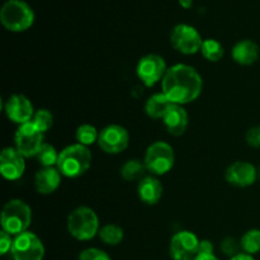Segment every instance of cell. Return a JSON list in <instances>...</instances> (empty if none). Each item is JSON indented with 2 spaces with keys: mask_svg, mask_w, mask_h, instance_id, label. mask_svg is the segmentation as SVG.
I'll return each instance as SVG.
<instances>
[{
  "mask_svg": "<svg viewBox=\"0 0 260 260\" xmlns=\"http://www.w3.org/2000/svg\"><path fill=\"white\" fill-rule=\"evenodd\" d=\"M230 260H255V259H254V256L250 255V254L240 253V254H238V255L230 258Z\"/></svg>",
  "mask_w": 260,
  "mask_h": 260,
  "instance_id": "836d02e7",
  "label": "cell"
},
{
  "mask_svg": "<svg viewBox=\"0 0 260 260\" xmlns=\"http://www.w3.org/2000/svg\"><path fill=\"white\" fill-rule=\"evenodd\" d=\"M58 157H60V152H57L53 145L46 144V142L36 155V159L43 168L57 167Z\"/></svg>",
  "mask_w": 260,
  "mask_h": 260,
  "instance_id": "d4e9b609",
  "label": "cell"
},
{
  "mask_svg": "<svg viewBox=\"0 0 260 260\" xmlns=\"http://www.w3.org/2000/svg\"><path fill=\"white\" fill-rule=\"evenodd\" d=\"M147 172L145 162L139 159H131L127 160L121 168V177L123 178L126 182H134V180L144 178V174Z\"/></svg>",
  "mask_w": 260,
  "mask_h": 260,
  "instance_id": "44dd1931",
  "label": "cell"
},
{
  "mask_svg": "<svg viewBox=\"0 0 260 260\" xmlns=\"http://www.w3.org/2000/svg\"><path fill=\"white\" fill-rule=\"evenodd\" d=\"M170 43L183 55H194L202 48L203 40L200 32L189 24H178L170 33Z\"/></svg>",
  "mask_w": 260,
  "mask_h": 260,
  "instance_id": "ba28073f",
  "label": "cell"
},
{
  "mask_svg": "<svg viewBox=\"0 0 260 260\" xmlns=\"http://www.w3.org/2000/svg\"><path fill=\"white\" fill-rule=\"evenodd\" d=\"M201 53L210 62H218L225 55V48H223V45L220 41L207 38V40L203 41Z\"/></svg>",
  "mask_w": 260,
  "mask_h": 260,
  "instance_id": "603a6c76",
  "label": "cell"
},
{
  "mask_svg": "<svg viewBox=\"0 0 260 260\" xmlns=\"http://www.w3.org/2000/svg\"><path fill=\"white\" fill-rule=\"evenodd\" d=\"M15 149L24 157H36L37 152L42 147L43 134L38 131L32 122L20 124L14 136Z\"/></svg>",
  "mask_w": 260,
  "mask_h": 260,
  "instance_id": "30bf717a",
  "label": "cell"
},
{
  "mask_svg": "<svg viewBox=\"0 0 260 260\" xmlns=\"http://www.w3.org/2000/svg\"><path fill=\"white\" fill-rule=\"evenodd\" d=\"M75 137L78 144L84 145V146L88 147L89 145H93L95 144V142H98L99 132L98 129H96L94 126H91V124L84 123L78 127Z\"/></svg>",
  "mask_w": 260,
  "mask_h": 260,
  "instance_id": "484cf974",
  "label": "cell"
},
{
  "mask_svg": "<svg viewBox=\"0 0 260 260\" xmlns=\"http://www.w3.org/2000/svg\"><path fill=\"white\" fill-rule=\"evenodd\" d=\"M61 184V173L57 168H43L35 175V188L40 194H51Z\"/></svg>",
  "mask_w": 260,
  "mask_h": 260,
  "instance_id": "ac0fdd59",
  "label": "cell"
},
{
  "mask_svg": "<svg viewBox=\"0 0 260 260\" xmlns=\"http://www.w3.org/2000/svg\"><path fill=\"white\" fill-rule=\"evenodd\" d=\"M10 254L13 260H43L45 245L36 234L25 231L14 238Z\"/></svg>",
  "mask_w": 260,
  "mask_h": 260,
  "instance_id": "52a82bcc",
  "label": "cell"
},
{
  "mask_svg": "<svg viewBox=\"0 0 260 260\" xmlns=\"http://www.w3.org/2000/svg\"><path fill=\"white\" fill-rule=\"evenodd\" d=\"M225 179L236 188H248L258 179V169L251 162L235 161L226 169Z\"/></svg>",
  "mask_w": 260,
  "mask_h": 260,
  "instance_id": "5bb4252c",
  "label": "cell"
},
{
  "mask_svg": "<svg viewBox=\"0 0 260 260\" xmlns=\"http://www.w3.org/2000/svg\"><path fill=\"white\" fill-rule=\"evenodd\" d=\"M4 111L8 118L17 124H24L32 121L35 116L33 104L23 94H13L4 104Z\"/></svg>",
  "mask_w": 260,
  "mask_h": 260,
  "instance_id": "4fadbf2b",
  "label": "cell"
},
{
  "mask_svg": "<svg viewBox=\"0 0 260 260\" xmlns=\"http://www.w3.org/2000/svg\"><path fill=\"white\" fill-rule=\"evenodd\" d=\"M194 260H220L215 254H198Z\"/></svg>",
  "mask_w": 260,
  "mask_h": 260,
  "instance_id": "d6a6232c",
  "label": "cell"
},
{
  "mask_svg": "<svg viewBox=\"0 0 260 260\" xmlns=\"http://www.w3.org/2000/svg\"><path fill=\"white\" fill-rule=\"evenodd\" d=\"M78 260H112V258L102 249L88 248L79 254Z\"/></svg>",
  "mask_w": 260,
  "mask_h": 260,
  "instance_id": "f1b7e54d",
  "label": "cell"
},
{
  "mask_svg": "<svg viewBox=\"0 0 260 260\" xmlns=\"http://www.w3.org/2000/svg\"><path fill=\"white\" fill-rule=\"evenodd\" d=\"M98 235L106 245L116 246L119 245L123 240L124 231L121 226L116 225V223H108V225H104L103 228H101Z\"/></svg>",
  "mask_w": 260,
  "mask_h": 260,
  "instance_id": "7402d4cb",
  "label": "cell"
},
{
  "mask_svg": "<svg viewBox=\"0 0 260 260\" xmlns=\"http://www.w3.org/2000/svg\"><path fill=\"white\" fill-rule=\"evenodd\" d=\"M240 241L236 240L235 238L228 236V238H225L221 241V251H222L226 256H229V258H233V256L240 254Z\"/></svg>",
  "mask_w": 260,
  "mask_h": 260,
  "instance_id": "83f0119b",
  "label": "cell"
},
{
  "mask_svg": "<svg viewBox=\"0 0 260 260\" xmlns=\"http://www.w3.org/2000/svg\"><path fill=\"white\" fill-rule=\"evenodd\" d=\"M258 179H260V168L258 169Z\"/></svg>",
  "mask_w": 260,
  "mask_h": 260,
  "instance_id": "d590c367",
  "label": "cell"
},
{
  "mask_svg": "<svg viewBox=\"0 0 260 260\" xmlns=\"http://www.w3.org/2000/svg\"><path fill=\"white\" fill-rule=\"evenodd\" d=\"M128 131L119 124H109L99 132L98 145L106 154H121L128 147Z\"/></svg>",
  "mask_w": 260,
  "mask_h": 260,
  "instance_id": "7c38bea8",
  "label": "cell"
},
{
  "mask_svg": "<svg viewBox=\"0 0 260 260\" xmlns=\"http://www.w3.org/2000/svg\"><path fill=\"white\" fill-rule=\"evenodd\" d=\"M161 89L174 104H189L200 98L202 93V76L193 66L177 63L168 69L161 81Z\"/></svg>",
  "mask_w": 260,
  "mask_h": 260,
  "instance_id": "6da1fadb",
  "label": "cell"
},
{
  "mask_svg": "<svg viewBox=\"0 0 260 260\" xmlns=\"http://www.w3.org/2000/svg\"><path fill=\"white\" fill-rule=\"evenodd\" d=\"M30 122L38 131L45 134V132L50 131L51 127L53 126V114L48 109H38Z\"/></svg>",
  "mask_w": 260,
  "mask_h": 260,
  "instance_id": "4316f807",
  "label": "cell"
},
{
  "mask_svg": "<svg viewBox=\"0 0 260 260\" xmlns=\"http://www.w3.org/2000/svg\"><path fill=\"white\" fill-rule=\"evenodd\" d=\"M168 69L164 57L156 53H149L139 60L136 74L145 86L151 88L159 81H162Z\"/></svg>",
  "mask_w": 260,
  "mask_h": 260,
  "instance_id": "9c48e42d",
  "label": "cell"
},
{
  "mask_svg": "<svg viewBox=\"0 0 260 260\" xmlns=\"http://www.w3.org/2000/svg\"><path fill=\"white\" fill-rule=\"evenodd\" d=\"M162 192H164V188H162L161 182L154 175L144 177L137 185V194H139L140 201L145 205L154 206L159 203L162 197Z\"/></svg>",
  "mask_w": 260,
  "mask_h": 260,
  "instance_id": "e0dca14e",
  "label": "cell"
},
{
  "mask_svg": "<svg viewBox=\"0 0 260 260\" xmlns=\"http://www.w3.org/2000/svg\"><path fill=\"white\" fill-rule=\"evenodd\" d=\"M241 250L246 254H254L260 253V229H251V230L246 231L240 239Z\"/></svg>",
  "mask_w": 260,
  "mask_h": 260,
  "instance_id": "cb8c5ba5",
  "label": "cell"
},
{
  "mask_svg": "<svg viewBox=\"0 0 260 260\" xmlns=\"http://www.w3.org/2000/svg\"><path fill=\"white\" fill-rule=\"evenodd\" d=\"M13 240H14V239H12V235H10V234H8L7 231L4 230L0 231V254H2V255H5V254H8L12 250Z\"/></svg>",
  "mask_w": 260,
  "mask_h": 260,
  "instance_id": "4dcf8cb0",
  "label": "cell"
},
{
  "mask_svg": "<svg viewBox=\"0 0 260 260\" xmlns=\"http://www.w3.org/2000/svg\"><path fill=\"white\" fill-rule=\"evenodd\" d=\"M0 22L10 32H24L35 23V12L23 0H8L0 9Z\"/></svg>",
  "mask_w": 260,
  "mask_h": 260,
  "instance_id": "3957f363",
  "label": "cell"
},
{
  "mask_svg": "<svg viewBox=\"0 0 260 260\" xmlns=\"http://www.w3.org/2000/svg\"><path fill=\"white\" fill-rule=\"evenodd\" d=\"M231 56L236 63L241 66H250L259 60L260 48L254 41L241 40L231 50Z\"/></svg>",
  "mask_w": 260,
  "mask_h": 260,
  "instance_id": "d6986e66",
  "label": "cell"
},
{
  "mask_svg": "<svg viewBox=\"0 0 260 260\" xmlns=\"http://www.w3.org/2000/svg\"><path fill=\"white\" fill-rule=\"evenodd\" d=\"M178 2L183 9H190L193 5V0H178Z\"/></svg>",
  "mask_w": 260,
  "mask_h": 260,
  "instance_id": "e575fe53",
  "label": "cell"
},
{
  "mask_svg": "<svg viewBox=\"0 0 260 260\" xmlns=\"http://www.w3.org/2000/svg\"><path fill=\"white\" fill-rule=\"evenodd\" d=\"M173 104L174 103L161 91V93L152 94L147 99L146 104H145V112L150 118L162 119Z\"/></svg>",
  "mask_w": 260,
  "mask_h": 260,
  "instance_id": "ffe728a7",
  "label": "cell"
},
{
  "mask_svg": "<svg viewBox=\"0 0 260 260\" xmlns=\"http://www.w3.org/2000/svg\"><path fill=\"white\" fill-rule=\"evenodd\" d=\"M213 244L210 240H200L198 254H213Z\"/></svg>",
  "mask_w": 260,
  "mask_h": 260,
  "instance_id": "1f68e13d",
  "label": "cell"
},
{
  "mask_svg": "<svg viewBox=\"0 0 260 260\" xmlns=\"http://www.w3.org/2000/svg\"><path fill=\"white\" fill-rule=\"evenodd\" d=\"M2 230L12 236H18L28 231L32 222V210L22 200H10L2 211Z\"/></svg>",
  "mask_w": 260,
  "mask_h": 260,
  "instance_id": "277c9868",
  "label": "cell"
},
{
  "mask_svg": "<svg viewBox=\"0 0 260 260\" xmlns=\"http://www.w3.org/2000/svg\"><path fill=\"white\" fill-rule=\"evenodd\" d=\"M200 239L192 231L182 230L174 234L169 243V255L172 260H194L198 255Z\"/></svg>",
  "mask_w": 260,
  "mask_h": 260,
  "instance_id": "8fae6325",
  "label": "cell"
},
{
  "mask_svg": "<svg viewBox=\"0 0 260 260\" xmlns=\"http://www.w3.org/2000/svg\"><path fill=\"white\" fill-rule=\"evenodd\" d=\"M165 128L172 136L179 137L185 134L189 124V117L184 107L179 104H173L162 118Z\"/></svg>",
  "mask_w": 260,
  "mask_h": 260,
  "instance_id": "2e32d148",
  "label": "cell"
},
{
  "mask_svg": "<svg viewBox=\"0 0 260 260\" xmlns=\"http://www.w3.org/2000/svg\"><path fill=\"white\" fill-rule=\"evenodd\" d=\"M246 144L249 146L254 147V149H259L260 147V126L251 127V128L248 129L245 135Z\"/></svg>",
  "mask_w": 260,
  "mask_h": 260,
  "instance_id": "f546056e",
  "label": "cell"
},
{
  "mask_svg": "<svg viewBox=\"0 0 260 260\" xmlns=\"http://www.w3.org/2000/svg\"><path fill=\"white\" fill-rule=\"evenodd\" d=\"M175 161L174 149L165 141H156L147 147L144 162L152 175H165L173 169Z\"/></svg>",
  "mask_w": 260,
  "mask_h": 260,
  "instance_id": "8992f818",
  "label": "cell"
},
{
  "mask_svg": "<svg viewBox=\"0 0 260 260\" xmlns=\"http://www.w3.org/2000/svg\"><path fill=\"white\" fill-rule=\"evenodd\" d=\"M99 218L95 211L86 206L75 208L68 217V231L79 241H89L98 235Z\"/></svg>",
  "mask_w": 260,
  "mask_h": 260,
  "instance_id": "5b68a950",
  "label": "cell"
},
{
  "mask_svg": "<svg viewBox=\"0 0 260 260\" xmlns=\"http://www.w3.org/2000/svg\"><path fill=\"white\" fill-rule=\"evenodd\" d=\"M91 160L93 156L88 147L80 144H73L60 152L56 168L63 177L79 178L90 169Z\"/></svg>",
  "mask_w": 260,
  "mask_h": 260,
  "instance_id": "7a4b0ae2",
  "label": "cell"
},
{
  "mask_svg": "<svg viewBox=\"0 0 260 260\" xmlns=\"http://www.w3.org/2000/svg\"><path fill=\"white\" fill-rule=\"evenodd\" d=\"M25 172L24 156L15 147H5L0 154V173L7 180H18Z\"/></svg>",
  "mask_w": 260,
  "mask_h": 260,
  "instance_id": "9a60e30c",
  "label": "cell"
}]
</instances>
